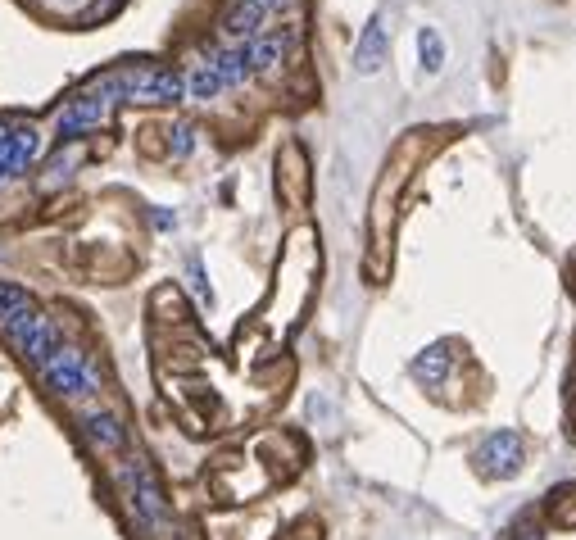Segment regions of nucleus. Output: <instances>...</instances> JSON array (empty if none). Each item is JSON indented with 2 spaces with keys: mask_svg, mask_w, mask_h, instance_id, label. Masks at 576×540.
<instances>
[{
  "mask_svg": "<svg viewBox=\"0 0 576 540\" xmlns=\"http://www.w3.org/2000/svg\"><path fill=\"white\" fill-rule=\"evenodd\" d=\"M431 128L413 132V137H404L400 146H395L391 164H386V173H381L377 182V200H372V246H368V282H386V273H391V241H395V214H400V196L404 187H409L413 168L427 159L431 150Z\"/></svg>",
  "mask_w": 576,
  "mask_h": 540,
  "instance_id": "nucleus-1",
  "label": "nucleus"
},
{
  "mask_svg": "<svg viewBox=\"0 0 576 540\" xmlns=\"http://www.w3.org/2000/svg\"><path fill=\"white\" fill-rule=\"evenodd\" d=\"M118 100H127L123 73H109V78H100L96 87H87L82 96H73L69 105L59 109V137L78 141V137H87V132H96L100 123H109Z\"/></svg>",
  "mask_w": 576,
  "mask_h": 540,
  "instance_id": "nucleus-2",
  "label": "nucleus"
},
{
  "mask_svg": "<svg viewBox=\"0 0 576 540\" xmlns=\"http://www.w3.org/2000/svg\"><path fill=\"white\" fill-rule=\"evenodd\" d=\"M123 91L127 100H146V105H168V100L186 96V78L164 64H141V69H123Z\"/></svg>",
  "mask_w": 576,
  "mask_h": 540,
  "instance_id": "nucleus-3",
  "label": "nucleus"
},
{
  "mask_svg": "<svg viewBox=\"0 0 576 540\" xmlns=\"http://www.w3.org/2000/svg\"><path fill=\"white\" fill-rule=\"evenodd\" d=\"M522 463H527V450H522L518 432H495L477 445V472L486 482H508V477H518Z\"/></svg>",
  "mask_w": 576,
  "mask_h": 540,
  "instance_id": "nucleus-4",
  "label": "nucleus"
},
{
  "mask_svg": "<svg viewBox=\"0 0 576 540\" xmlns=\"http://www.w3.org/2000/svg\"><path fill=\"white\" fill-rule=\"evenodd\" d=\"M41 373H46V382L55 386L59 395H69V400H82V395L96 391V368H91L82 354L64 350V345L41 364Z\"/></svg>",
  "mask_w": 576,
  "mask_h": 540,
  "instance_id": "nucleus-5",
  "label": "nucleus"
},
{
  "mask_svg": "<svg viewBox=\"0 0 576 540\" xmlns=\"http://www.w3.org/2000/svg\"><path fill=\"white\" fill-rule=\"evenodd\" d=\"M41 155V132L32 123H0V182L28 173Z\"/></svg>",
  "mask_w": 576,
  "mask_h": 540,
  "instance_id": "nucleus-6",
  "label": "nucleus"
},
{
  "mask_svg": "<svg viewBox=\"0 0 576 540\" xmlns=\"http://www.w3.org/2000/svg\"><path fill=\"white\" fill-rule=\"evenodd\" d=\"M454 359H459V345H450V341H436V345H427V350L413 359V377H418L422 386H445V377H450V368H454Z\"/></svg>",
  "mask_w": 576,
  "mask_h": 540,
  "instance_id": "nucleus-7",
  "label": "nucleus"
},
{
  "mask_svg": "<svg viewBox=\"0 0 576 540\" xmlns=\"http://www.w3.org/2000/svg\"><path fill=\"white\" fill-rule=\"evenodd\" d=\"M386 50H391V37H386V23L372 19L368 28H363L359 46H354V69H359V73H377L381 64H386Z\"/></svg>",
  "mask_w": 576,
  "mask_h": 540,
  "instance_id": "nucleus-8",
  "label": "nucleus"
},
{
  "mask_svg": "<svg viewBox=\"0 0 576 540\" xmlns=\"http://www.w3.org/2000/svg\"><path fill=\"white\" fill-rule=\"evenodd\" d=\"M268 10H259V5H245V0H232V10L223 14V37L227 41H254L259 37V28H264Z\"/></svg>",
  "mask_w": 576,
  "mask_h": 540,
  "instance_id": "nucleus-9",
  "label": "nucleus"
},
{
  "mask_svg": "<svg viewBox=\"0 0 576 540\" xmlns=\"http://www.w3.org/2000/svg\"><path fill=\"white\" fill-rule=\"evenodd\" d=\"M545 518L554 531H576V482H563L545 495Z\"/></svg>",
  "mask_w": 576,
  "mask_h": 540,
  "instance_id": "nucleus-10",
  "label": "nucleus"
},
{
  "mask_svg": "<svg viewBox=\"0 0 576 540\" xmlns=\"http://www.w3.org/2000/svg\"><path fill=\"white\" fill-rule=\"evenodd\" d=\"M209 69H214L218 87H236V82L250 78V59H245V46H232V50H218L214 59H205Z\"/></svg>",
  "mask_w": 576,
  "mask_h": 540,
  "instance_id": "nucleus-11",
  "label": "nucleus"
},
{
  "mask_svg": "<svg viewBox=\"0 0 576 540\" xmlns=\"http://www.w3.org/2000/svg\"><path fill=\"white\" fill-rule=\"evenodd\" d=\"M245 59H250V73H268L282 59V37H254L245 41Z\"/></svg>",
  "mask_w": 576,
  "mask_h": 540,
  "instance_id": "nucleus-12",
  "label": "nucleus"
},
{
  "mask_svg": "<svg viewBox=\"0 0 576 540\" xmlns=\"http://www.w3.org/2000/svg\"><path fill=\"white\" fill-rule=\"evenodd\" d=\"M87 432H91V441L105 445V450H123V423H118L114 413H91Z\"/></svg>",
  "mask_w": 576,
  "mask_h": 540,
  "instance_id": "nucleus-13",
  "label": "nucleus"
},
{
  "mask_svg": "<svg viewBox=\"0 0 576 540\" xmlns=\"http://www.w3.org/2000/svg\"><path fill=\"white\" fill-rule=\"evenodd\" d=\"M282 196L304 200V155H295V146L282 155Z\"/></svg>",
  "mask_w": 576,
  "mask_h": 540,
  "instance_id": "nucleus-14",
  "label": "nucleus"
},
{
  "mask_svg": "<svg viewBox=\"0 0 576 540\" xmlns=\"http://www.w3.org/2000/svg\"><path fill=\"white\" fill-rule=\"evenodd\" d=\"M418 46H422V69L436 73L440 64H445V41H440V32L436 28H422L418 32Z\"/></svg>",
  "mask_w": 576,
  "mask_h": 540,
  "instance_id": "nucleus-15",
  "label": "nucleus"
},
{
  "mask_svg": "<svg viewBox=\"0 0 576 540\" xmlns=\"http://www.w3.org/2000/svg\"><path fill=\"white\" fill-rule=\"evenodd\" d=\"M563 418H567V436L576 441V354H572V373H567V395H563Z\"/></svg>",
  "mask_w": 576,
  "mask_h": 540,
  "instance_id": "nucleus-16",
  "label": "nucleus"
},
{
  "mask_svg": "<svg viewBox=\"0 0 576 540\" xmlns=\"http://www.w3.org/2000/svg\"><path fill=\"white\" fill-rule=\"evenodd\" d=\"M73 164H78V150H59L55 159H50V173H46V187H55L59 177H69Z\"/></svg>",
  "mask_w": 576,
  "mask_h": 540,
  "instance_id": "nucleus-17",
  "label": "nucleus"
},
{
  "mask_svg": "<svg viewBox=\"0 0 576 540\" xmlns=\"http://www.w3.org/2000/svg\"><path fill=\"white\" fill-rule=\"evenodd\" d=\"M191 146H196V132H191V128H173V155H191Z\"/></svg>",
  "mask_w": 576,
  "mask_h": 540,
  "instance_id": "nucleus-18",
  "label": "nucleus"
},
{
  "mask_svg": "<svg viewBox=\"0 0 576 540\" xmlns=\"http://www.w3.org/2000/svg\"><path fill=\"white\" fill-rule=\"evenodd\" d=\"M282 540H323V531H318V522H300V527H291Z\"/></svg>",
  "mask_w": 576,
  "mask_h": 540,
  "instance_id": "nucleus-19",
  "label": "nucleus"
},
{
  "mask_svg": "<svg viewBox=\"0 0 576 540\" xmlns=\"http://www.w3.org/2000/svg\"><path fill=\"white\" fill-rule=\"evenodd\" d=\"M567 291H572V300H576V255L567 259Z\"/></svg>",
  "mask_w": 576,
  "mask_h": 540,
  "instance_id": "nucleus-20",
  "label": "nucleus"
},
{
  "mask_svg": "<svg viewBox=\"0 0 576 540\" xmlns=\"http://www.w3.org/2000/svg\"><path fill=\"white\" fill-rule=\"evenodd\" d=\"M245 5H259V10H273L277 0H245Z\"/></svg>",
  "mask_w": 576,
  "mask_h": 540,
  "instance_id": "nucleus-21",
  "label": "nucleus"
}]
</instances>
